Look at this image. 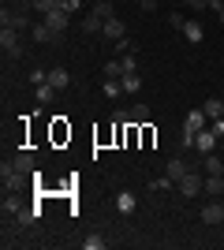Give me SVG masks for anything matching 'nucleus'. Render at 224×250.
Returning <instances> with one entry per match:
<instances>
[{"label":"nucleus","instance_id":"nucleus-1","mask_svg":"<svg viewBox=\"0 0 224 250\" xmlns=\"http://www.w3.org/2000/svg\"><path fill=\"white\" fill-rule=\"evenodd\" d=\"M30 8H34V0H19L15 8L4 4V11H0V26H8V30H30Z\"/></svg>","mask_w":224,"mask_h":250},{"label":"nucleus","instance_id":"nucleus-2","mask_svg":"<svg viewBox=\"0 0 224 250\" xmlns=\"http://www.w3.org/2000/svg\"><path fill=\"white\" fill-rule=\"evenodd\" d=\"M26 179H30V176H22V172L11 165V161H4V165H0V187H4V194H15V190H19Z\"/></svg>","mask_w":224,"mask_h":250},{"label":"nucleus","instance_id":"nucleus-3","mask_svg":"<svg viewBox=\"0 0 224 250\" xmlns=\"http://www.w3.org/2000/svg\"><path fill=\"white\" fill-rule=\"evenodd\" d=\"M176 190H180L183 198H198V194L205 190V179L198 176V172H187V176H183L180 183H176Z\"/></svg>","mask_w":224,"mask_h":250},{"label":"nucleus","instance_id":"nucleus-4","mask_svg":"<svg viewBox=\"0 0 224 250\" xmlns=\"http://www.w3.org/2000/svg\"><path fill=\"white\" fill-rule=\"evenodd\" d=\"M0 49L8 52L11 60H19V56H22V45H19V30H8V26H0Z\"/></svg>","mask_w":224,"mask_h":250},{"label":"nucleus","instance_id":"nucleus-5","mask_svg":"<svg viewBox=\"0 0 224 250\" xmlns=\"http://www.w3.org/2000/svg\"><path fill=\"white\" fill-rule=\"evenodd\" d=\"M187 172H194V168L187 165L183 157H168V161H164V176H168V179H176V183H180V179L187 176Z\"/></svg>","mask_w":224,"mask_h":250},{"label":"nucleus","instance_id":"nucleus-6","mask_svg":"<svg viewBox=\"0 0 224 250\" xmlns=\"http://www.w3.org/2000/svg\"><path fill=\"white\" fill-rule=\"evenodd\" d=\"M41 19L49 22V26H53L56 34H64L67 26H71V11H64V8H53V11H49V15H41Z\"/></svg>","mask_w":224,"mask_h":250},{"label":"nucleus","instance_id":"nucleus-7","mask_svg":"<svg viewBox=\"0 0 224 250\" xmlns=\"http://www.w3.org/2000/svg\"><path fill=\"white\" fill-rule=\"evenodd\" d=\"M202 224H224V198H213L202 209Z\"/></svg>","mask_w":224,"mask_h":250},{"label":"nucleus","instance_id":"nucleus-8","mask_svg":"<svg viewBox=\"0 0 224 250\" xmlns=\"http://www.w3.org/2000/svg\"><path fill=\"white\" fill-rule=\"evenodd\" d=\"M213 146H217V135H213V127H205V131H198V135H194V149H198V153H213Z\"/></svg>","mask_w":224,"mask_h":250},{"label":"nucleus","instance_id":"nucleus-9","mask_svg":"<svg viewBox=\"0 0 224 250\" xmlns=\"http://www.w3.org/2000/svg\"><path fill=\"white\" fill-rule=\"evenodd\" d=\"M30 38H34V42H38V45H49V42H56V38H60V34H56L53 30V26H49V22H38V26H30Z\"/></svg>","mask_w":224,"mask_h":250},{"label":"nucleus","instance_id":"nucleus-10","mask_svg":"<svg viewBox=\"0 0 224 250\" xmlns=\"http://www.w3.org/2000/svg\"><path fill=\"white\" fill-rule=\"evenodd\" d=\"M205 124H209V116L202 112V108H194V112H187V124H183V131H205Z\"/></svg>","mask_w":224,"mask_h":250},{"label":"nucleus","instance_id":"nucleus-11","mask_svg":"<svg viewBox=\"0 0 224 250\" xmlns=\"http://www.w3.org/2000/svg\"><path fill=\"white\" fill-rule=\"evenodd\" d=\"M11 165H15V168H19V172H22V176H38V172H34V157L30 153H26V149H19V153H15V157H11Z\"/></svg>","mask_w":224,"mask_h":250},{"label":"nucleus","instance_id":"nucleus-12","mask_svg":"<svg viewBox=\"0 0 224 250\" xmlns=\"http://www.w3.org/2000/svg\"><path fill=\"white\" fill-rule=\"evenodd\" d=\"M127 124H135V127H142V124H149V104H131L127 108Z\"/></svg>","mask_w":224,"mask_h":250},{"label":"nucleus","instance_id":"nucleus-13","mask_svg":"<svg viewBox=\"0 0 224 250\" xmlns=\"http://www.w3.org/2000/svg\"><path fill=\"white\" fill-rule=\"evenodd\" d=\"M183 38H187V42H191V45H198V42H202V38H205V30H202V22H194V19H187V22H183Z\"/></svg>","mask_w":224,"mask_h":250},{"label":"nucleus","instance_id":"nucleus-14","mask_svg":"<svg viewBox=\"0 0 224 250\" xmlns=\"http://www.w3.org/2000/svg\"><path fill=\"white\" fill-rule=\"evenodd\" d=\"M79 30H82V34H101V30H105V19H101V15H94V11H90V15H86V19L79 22Z\"/></svg>","mask_w":224,"mask_h":250},{"label":"nucleus","instance_id":"nucleus-15","mask_svg":"<svg viewBox=\"0 0 224 250\" xmlns=\"http://www.w3.org/2000/svg\"><path fill=\"white\" fill-rule=\"evenodd\" d=\"M101 34H105L108 42H120V38H127V26H123L120 19H108V22H105V30H101Z\"/></svg>","mask_w":224,"mask_h":250},{"label":"nucleus","instance_id":"nucleus-16","mask_svg":"<svg viewBox=\"0 0 224 250\" xmlns=\"http://www.w3.org/2000/svg\"><path fill=\"white\" fill-rule=\"evenodd\" d=\"M135 206H139V202H135V194H131V190H120V194H116V209L123 213V217H131V213H135Z\"/></svg>","mask_w":224,"mask_h":250},{"label":"nucleus","instance_id":"nucleus-17","mask_svg":"<svg viewBox=\"0 0 224 250\" xmlns=\"http://www.w3.org/2000/svg\"><path fill=\"white\" fill-rule=\"evenodd\" d=\"M202 168H205V176H224V161L217 153H205L202 157Z\"/></svg>","mask_w":224,"mask_h":250},{"label":"nucleus","instance_id":"nucleus-18","mask_svg":"<svg viewBox=\"0 0 224 250\" xmlns=\"http://www.w3.org/2000/svg\"><path fill=\"white\" fill-rule=\"evenodd\" d=\"M202 112L209 116V120H221V116H224V101H221V97H205V101H202Z\"/></svg>","mask_w":224,"mask_h":250},{"label":"nucleus","instance_id":"nucleus-19","mask_svg":"<svg viewBox=\"0 0 224 250\" xmlns=\"http://www.w3.org/2000/svg\"><path fill=\"white\" fill-rule=\"evenodd\" d=\"M38 217H41V209H38V206H22L19 213H15V224H22V228H26V224H34Z\"/></svg>","mask_w":224,"mask_h":250},{"label":"nucleus","instance_id":"nucleus-20","mask_svg":"<svg viewBox=\"0 0 224 250\" xmlns=\"http://www.w3.org/2000/svg\"><path fill=\"white\" fill-rule=\"evenodd\" d=\"M49 83H53L56 90H67V83H71V75H67V67H49Z\"/></svg>","mask_w":224,"mask_h":250},{"label":"nucleus","instance_id":"nucleus-21","mask_svg":"<svg viewBox=\"0 0 224 250\" xmlns=\"http://www.w3.org/2000/svg\"><path fill=\"white\" fill-rule=\"evenodd\" d=\"M205 194L221 198V194H224V176H205Z\"/></svg>","mask_w":224,"mask_h":250},{"label":"nucleus","instance_id":"nucleus-22","mask_svg":"<svg viewBox=\"0 0 224 250\" xmlns=\"http://www.w3.org/2000/svg\"><path fill=\"white\" fill-rule=\"evenodd\" d=\"M94 15H101V19H116V8H112V0H97L94 4Z\"/></svg>","mask_w":224,"mask_h":250},{"label":"nucleus","instance_id":"nucleus-23","mask_svg":"<svg viewBox=\"0 0 224 250\" xmlns=\"http://www.w3.org/2000/svg\"><path fill=\"white\" fill-rule=\"evenodd\" d=\"M34 94H38V104H49V101H53V94H56V86L53 83H38Z\"/></svg>","mask_w":224,"mask_h":250},{"label":"nucleus","instance_id":"nucleus-24","mask_svg":"<svg viewBox=\"0 0 224 250\" xmlns=\"http://www.w3.org/2000/svg\"><path fill=\"white\" fill-rule=\"evenodd\" d=\"M120 83H123V94H139V90H142V79H139V71H135V75H123Z\"/></svg>","mask_w":224,"mask_h":250},{"label":"nucleus","instance_id":"nucleus-25","mask_svg":"<svg viewBox=\"0 0 224 250\" xmlns=\"http://www.w3.org/2000/svg\"><path fill=\"white\" fill-rule=\"evenodd\" d=\"M101 90H105V97H120V94H123V83H120V79H105Z\"/></svg>","mask_w":224,"mask_h":250},{"label":"nucleus","instance_id":"nucleus-26","mask_svg":"<svg viewBox=\"0 0 224 250\" xmlns=\"http://www.w3.org/2000/svg\"><path fill=\"white\" fill-rule=\"evenodd\" d=\"M105 79H123V63L120 60H105Z\"/></svg>","mask_w":224,"mask_h":250},{"label":"nucleus","instance_id":"nucleus-27","mask_svg":"<svg viewBox=\"0 0 224 250\" xmlns=\"http://www.w3.org/2000/svg\"><path fill=\"white\" fill-rule=\"evenodd\" d=\"M112 45H116L120 56H131V52H135V42H131V38H120V42H112Z\"/></svg>","mask_w":224,"mask_h":250},{"label":"nucleus","instance_id":"nucleus-28","mask_svg":"<svg viewBox=\"0 0 224 250\" xmlns=\"http://www.w3.org/2000/svg\"><path fill=\"white\" fill-rule=\"evenodd\" d=\"M53 8H60L56 0H34V11H38V15H49Z\"/></svg>","mask_w":224,"mask_h":250},{"label":"nucleus","instance_id":"nucleus-29","mask_svg":"<svg viewBox=\"0 0 224 250\" xmlns=\"http://www.w3.org/2000/svg\"><path fill=\"white\" fill-rule=\"evenodd\" d=\"M120 63H123V75H135V71H139V60H135V52H131V56H120Z\"/></svg>","mask_w":224,"mask_h":250},{"label":"nucleus","instance_id":"nucleus-30","mask_svg":"<svg viewBox=\"0 0 224 250\" xmlns=\"http://www.w3.org/2000/svg\"><path fill=\"white\" fill-rule=\"evenodd\" d=\"M82 247H86V250H101V247H105V239H101V235H86Z\"/></svg>","mask_w":224,"mask_h":250},{"label":"nucleus","instance_id":"nucleus-31","mask_svg":"<svg viewBox=\"0 0 224 250\" xmlns=\"http://www.w3.org/2000/svg\"><path fill=\"white\" fill-rule=\"evenodd\" d=\"M172 183H176V179H168V176H157V179H149V187H153V190H164V187H172Z\"/></svg>","mask_w":224,"mask_h":250},{"label":"nucleus","instance_id":"nucleus-32","mask_svg":"<svg viewBox=\"0 0 224 250\" xmlns=\"http://www.w3.org/2000/svg\"><path fill=\"white\" fill-rule=\"evenodd\" d=\"M67 135H71V131H67V127H64V124H56V127H53V138H56V142H64V138H67Z\"/></svg>","mask_w":224,"mask_h":250},{"label":"nucleus","instance_id":"nucleus-33","mask_svg":"<svg viewBox=\"0 0 224 250\" xmlns=\"http://www.w3.org/2000/svg\"><path fill=\"white\" fill-rule=\"evenodd\" d=\"M168 22H172V26H176V30H183V22H187V19H183L180 11H172V15H168Z\"/></svg>","mask_w":224,"mask_h":250},{"label":"nucleus","instance_id":"nucleus-34","mask_svg":"<svg viewBox=\"0 0 224 250\" xmlns=\"http://www.w3.org/2000/svg\"><path fill=\"white\" fill-rule=\"evenodd\" d=\"M187 8H191V11H202V8H209V0H187Z\"/></svg>","mask_w":224,"mask_h":250},{"label":"nucleus","instance_id":"nucleus-35","mask_svg":"<svg viewBox=\"0 0 224 250\" xmlns=\"http://www.w3.org/2000/svg\"><path fill=\"white\" fill-rule=\"evenodd\" d=\"M139 8L142 11H153V8H157V0H139Z\"/></svg>","mask_w":224,"mask_h":250},{"label":"nucleus","instance_id":"nucleus-36","mask_svg":"<svg viewBox=\"0 0 224 250\" xmlns=\"http://www.w3.org/2000/svg\"><path fill=\"white\" fill-rule=\"evenodd\" d=\"M209 11H217V15H221V11H224V0H209Z\"/></svg>","mask_w":224,"mask_h":250},{"label":"nucleus","instance_id":"nucleus-37","mask_svg":"<svg viewBox=\"0 0 224 250\" xmlns=\"http://www.w3.org/2000/svg\"><path fill=\"white\" fill-rule=\"evenodd\" d=\"M213 135H224V116H221V120H213Z\"/></svg>","mask_w":224,"mask_h":250},{"label":"nucleus","instance_id":"nucleus-38","mask_svg":"<svg viewBox=\"0 0 224 250\" xmlns=\"http://www.w3.org/2000/svg\"><path fill=\"white\" fill-rule=\"evenodd\" d=\"M56 4H60V8H64V4H67V0H56Z\"/></svg>","mask_w":224,"mask_h":250},{"label":"nucleus","instance_id":"nucleus-39","mask_svg":"<svg viewBox=\"0 0 224 250\" xmlns=\"http://www.w3.org/2000/svg\"><path fill=\"white\" fill-rule=\"evenodd\" d=\"M221 26H224V11H221Z\"/></svg>","mask_w":224,"mask_h":250},{"label":"nucleus","instance_id":"nucleus-40","mask_svg":"<svg viewBox=\"0 0 224 250\" xmlns=\"http://www.w3.org/2000/svg\"><path fill=\"white\" fill-rule=\"evenodd\" d=\"M221 198H224V194H221Z\"/></svg>","mask_w":224,"mask_h":250}]
</instances>
